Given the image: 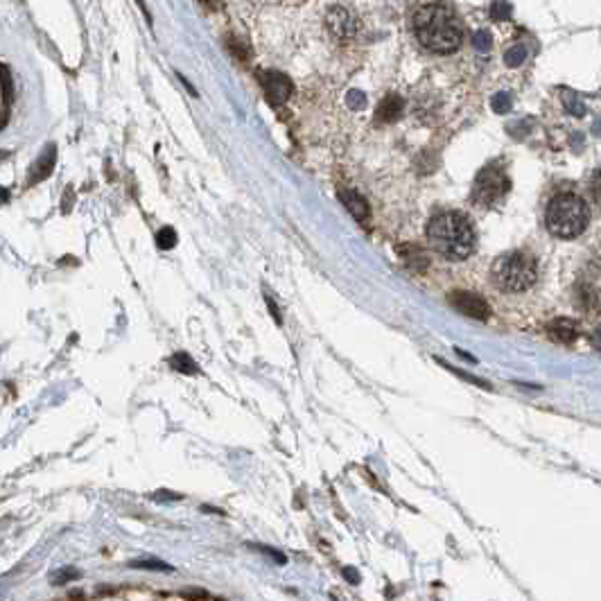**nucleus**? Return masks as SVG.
Wrapping results in <instances>:
<instances>
[{
    "instance_id": "nucleus-21",
    "label": "nucleus",
    "mask_w": 601,
    "mask_h": 601,
    "mask_svg": "<svg viewBox=\"0 0 601 601\" xmlns=\"http://www.w3.org/2000/svg\"><path fill=\"white\" fill-rule=\"evenodd\" d=\"M475 48L479 52H489L491 50V45H493V37H491V32H486V30H479L477 34H475Z\"/></svg>"
},
{
    "instance_id": "nucleus-30",
    "label": "nucleus",
    "mask_w": 601,
    "mask_h": 601,
    "mask_svg": "<svg viewBox=\"0 0 601 601\" xmlns=\"http://www.w3.org/2000/svg\"><path fill=\"white\" fill-rule=\"evenodd\" d=\"M185 597H208L206 592H185Z\"/></svg>"
},
{
    "instance_id": "nucleus-17",
    "label": "nucleus",
    "mask_w": 601,
    "mask_h": 601,
    "mask_svg": "<svg viewBox=\"0 0 601 601\" xmlns=\"http://www.w3.org/2000/svg\"><path fill=\"white\" fill-rule=\"evenodd\" d=\"M156 245H159V249H174L176 247V231L170 229V226L161 229L156 233Z\"/></svg>"
},
{
    "instance_id": "nucleus-26",
    "label": "nucleus",
    "mask_w": 601,
    "mask_h": 601,
    "mask_svg": "<svg viewBox=\"0 0 601 601\" xmlns=\"http://www.w3.org/2000/svg\"><path fill=\"white\" fill-rule=\"evenodd\" d=\"M154 500H181V495H176V493H165V491H159L156 495H154Z\"/></svg>"
},
{
    "instance_id": "nucleus-22",
    "label": "nucleus",
    "mask_w": 601,
    "mask_h": 601,
    "mask_svg": "<svg viewBox=\"0 0 601 601\" xmlns=\"http://www.w3.org/2000/svg\"><path fill=\"white\" fill-rule=\"evenodd\" d=\"M565 107L570 109L574 116H586V104H583L579 97H574L572 93H565Z\"/></svg>"
},
{
    "instance_id": "nucleus-4",
    "label": "nucleus",
    "mask_w": 601,
    "mask_h": 601,
    "mask_svg": "<svg viewBox=\"0 0 601 601\" xmlns=\"http://www.w3.org/2000/svg\"><path fill=\"white\" fill-rule=\"evenodd\" d=\"M536 276H538V269H536L533 258L522 251L500 256L493 265V278L505 292L529 289L536 283Z\"/></svg>"
},
{
    "instance_id": "nucleus-14",
    "label": "nucleus",
    "mask_w": 601,
    "mask_h": 601,
    "mask_svg": "<svg viewBox=\"0 0 601 601\" xmlns=\"http://www.w3.org/2000/svg\"><path fill=\"white\" fill-rule=\"evenodd\" d=\"M527 54H529V50H527V45H522V43L511 45L509 50L505 52V61H507V66H511V68L522 66V63L527 61Z\"/></svg>"
},
{
    "instance_id": "nucleus-9",
    "label": "nucleus",
    "mask_w": 601,
    "mask_h": 601,
    "mask_svg": "<svg viewBox=\"0 0 601 601\" xmlns=\"http://www.w3.org/2000/svg\"><path fill=\"white\" fill-rule=\"evenodd\" d=\"M54 163H57V145L50 143L43 150L41 156L34 161V165L30 167V174H28V185H30V188H32V185L45 181V179L52 174Z\"/></svg>"
},
{
    "instance_id": "nucleus-2",
    "label": "nucleus",
    "mask_w": 601,
    "mask_h": 601,
    "mask_svg": "<svg viewBox=\"0 0 601 601\" xmlns=\"http://www.w3.org/2000/svg\"><path fill=\"white\" fill-rule=\"evenodd\" d=\"M418 41L432 52H452L461 43V28L450 7L445 5H427L414 19Z\"/></svg>"
},
{
    "instance_id": "nucleus-5",
    "label": "nucleus",
    "mask_w": 601,
    "mask_h": 601,
    "mask_svg": "<svg viewBox=\"0 0 601 601\" xmlns=\"http://www.w3.org/2000/svg\"><path fill=\"white\" fill-rule=\"evenodd\" d=\"M511 181L500 167H484L473 185V199L484 206H493L502 201V197L509 192Z\"/></svg>"
},
{
    "instance_id": "nucleus-12",
    "label": "nucleus",
    "mask_w": 601,
    "mask_h": 601,
    "mask_svg": "<svg viewBox=\"0 0 601 601\" xmlns=\"http://www.w3.org/2000/svg\"><path fill=\"white\" fill-rule=\"evenodd\" d=\"M400 113H403V100L398 95H389L387 100L380 102L376 116L380 123H394V120L400 118Z\"/></svg>"
},
{
    "instance_id": "nucleus-16",
    "label": "nucleus",
    "mask_w": 601,
    "mask_h": 601,
    "mask_svg": "<svg viewBox=\"0 0 601 601\" xmlns=\"http://www.w3.org/2000/svg\"><path fill=\"white\" fill-rule=\"evenodd\" d=\"M0 91H3L5 104H12V100H14V79H12V72L7 70V66H0Z\"/></svg>"
},
{
    "instance_id": "nucleus-27",
    "label": "nucleus",
    "mask_w": 601,
    "mask_h": 601,
    "mask_svg": "<svg viewBox=\"0 0 601 601\" xmlns=\"http://www.w3.org/2000/svg\"><path fill=\"white\" fill-rule=\"evenodd\" d=\"M344 576H346L348 581H353V583H360V574H357V570H355V567H346V570H344Z\"/></svg>"
},
{
    "instance_id": "nucleus-11",
    "label": "nucleus",
    "mask_w": 601,
    "mask_h": 601,
    "mask_svg": "<svg viewBox=\"0 0 601 601\" xmlns=\"http://www.w3.org/2000/svg\"><path fill=\"white\" fill-rule=\"evenodd\" d=\"M549 337L560 344H572L579 337V328L572 319H554L549 323Z\"/></svg>"
},
{
    "instance_id": "nucleus-25",
    "label": "nucleus",
    "mask_w": 601,
    "mask_h": 601,
    "mask_svg": "<svg viewBox=\"0 0 601 601\" xmlns=\"http://www.w3.org/2000/svg\"><path fill=\"white\" fill-rule=\"evenodd\" d=\"M72 204H75V194H72V188H66V192H63V199H61V213L68 215Z\"/></svg>"
},
{
    "instance_id": "nucleus-28",
    "label": "nucleus",
    "mask_w": 601,
    "mask_h": 601,
    "mask_svg": "<svg viewBox=\"0 0 601 601\" xmlns=\"http://www.w3.org/2000/svg\"><path fill=\"white\" fill-rule=\"evenodd\" d=\"M267 305H269V310H272V316H274V321H276V323H281V310H278V307H276V305H274V300H272L269 296H267Z\"/></svg>"
},
{
    "instance_id": "nucleus-15",
    "label": "nucleus",
    "mask_w": 601,
    "mask_h": 601,
    "mask_svg": "<svg viewBox=\"0 0 601 601\" xmlns=\"http://www.w3.org/2000/svg\"><path fill=\"white\" fill-rule=\"evenodd\" d=\"M129 567L134 570H156V572H172V565L163 563V560H156V558H141V560H132Z\"/></svg>"
},
{
    "instance_id": "nucleus-3",
    "label": "nucleus",
    "mask_w": 601,
    "mask_h": 601,
    "mask_svg": "<svg viewBox=\"0 0 601 601\" xmlns=\"http://www.w3.org/2000/svg\"><path fill=\"white\" fill-rule=\"evenodd\" d=\"M545 219L547 229L558 238H576L586 231L590 215L583 199L574 194H558L556 199H551Z\"/></svg>"
},
{
    "instance_id": "nucleus-24",
    "label": "nucleus",
    "mask_w": 601,
    "mask_h": 601,
    "mask_svg": "<svg viewBox=\"0 0 601 601\" xmlns=\"http://www.w3.org/2000/svg\"><path fill=\"white\" fill-rule=\"evenodd\" d=\"M229 48H231V52H233L235 57H238V59H247V57H249V54H247V52H249V50H247V45H245V43H240L238 39H231V41H229Z\"/></svg>"
},
{
    "instance_id": "nucleus-1",
    "label": "nucleus",
    "mask_w": 601,
    "mask_h": 601,
    "mask_svg": "<svg viewBox=\"0 0 601 601\" xmlns=\"http://www.w3.org/2000/svg\"><path fill=\"white\" fill-rule=\"evenodd\" d=\"M427 240L436 254L459 263L466 260L475 251V231L468 217L461 213H443L436 215L427 226Z\"/></svg>"
},
{
    "instance_id": "nucleus-10",
    "label": "nucleus",
    "mask_w": 601,
    "mask_h": 601,
    "mask_svg": "<svg viewBox=\"0 0 601 601\" xmlns=\"http://www.w3.org/2000/svg\"><path fill=\"white\" fill-rule=\"evenodd\" d=\"M339 199H342V204L348 208V213H351L357 222L364 224L369 219V204H367V199H364L360 192L342 190V192H339Z\"/></svg>"
},
{
    "instance_id": "nucleus-19",
    "label": "nucleus",
    "mask_w": 601,
    "mask_h": 601,
    "mask_svg": "<svg viewBox=\"0 0 601 601\" xmlns=\"http://www.w3.org/2000/svg\"><path fill=\"white\" fill-rule=\"evenodd\" d=\"M79 574L77 570H72V567H61L59 572H54L50 579H52V583L54 586H63V583H68V581H75V579H79Z\"/></svg>"
},
{
    "instance_id": "nucleus-6",
    "label": "nucleus",
    "mask_w": 601,
    "mask_h": 601,
    "mask_svg": "<svg viewBox=\"0 0 601 601\" xmlns=\"http://www.w3.org/2000/svg\"><path fill=\"white\" fill-rule=\"evenodd\" d=\"M326 28L339 41H348V39H353L357 34V19L351 10H346L342 5H335L326 12Z\"/></svg>"
},
{
    "instance_id": "nucleus-13",
    "label": "nucleus",
    "mask_w": 601,
    "mask_h": 601,
    "mask_svg": "<svg viewBox=\"0 0 601 601\" xmlns=\"http://www.w3.org/2000/svg\"><path fill=\"white\" fill-rule=\"evenodd\" d=\"M170 364H172V369H176L179 373H185V376H197V373H199V367L194 364V360H192L188 353H176V355H172Z\"/></svg>"
},
{
    "instance_id": "nucleus-29",
    "label": "nucleus",
    "mask_w": 601,
    "mask_h": 601,
    "mask_svg": "<svg viewBox=\"0 0 601 601\" xmlns=\"http://www.w3.org/2000/svg\"><path fill=\"white\" fill-rule=\"evenodd\" d=\"M10 201V190L7 188H0V206H5Z\"/></svg>"
},
{
    "instance_id": "nucleus-31",
    "label": "nucleus",
    "mask_w": 601,
    "mask_h": 601,
    "mask_svg": "<svg viewBox=\"0 0 601 601\" xmlns=\"http://www.w3.org/2000/svg\"><path fill=\"white\" fill-rule=\"evenodd\" d=\"M5 125H7V116H5V113H0V129H3Z\"/></svg>"
},
{
    "instance_id": "nucleus-32",
    "label": "nucleus",
    "mask_w": 601,
    "mask_h": 601,
    "mask_svg": "<svg viewBox=\"0 0 601 601\" xmlns=\"http://www.w3.org/2000/svg\"><path fill=\"white\" fill-rule=\"evenodd\" d=\"M7 156H10V152H5V150H0V161H5Z\"/></svg>"
},
{
    "instance_id": "nucleus-18",
    "label": "nucleus",
    "mask_w": 601,
    "mask_h": 601,
    "mask_svg": "<svg viewBox=\"0 0 601 601\" xmlns=\"http://www.w3.org/2000/svg\"><path fill=\"white\" fill-rule=\"evenodd\" d=\"M491 16L493 21H509L511 19V5L507 0H495L491 5Z\"/></svg>"
},
{
    "instance_id": "nucleus-23",
    "label": "nucleus",
    "mask_w": 601,
    "mask_h": 601,
    "mask_svg": "<svg viewBox=\"0 0 601 601\" xmlns=\"http://www.w3.org/2000/svg\"><path fill=\"white\" fill-rule=\"evenodd\" d=\"M346 102L351 109H364L367 107V95H364L362 91H351L346 97Z\"/></svg>"
},
{
    "instance_id": "nucleus-20",
    "label": "nucleus",
    "mask_w": 601,
    "mask_h": 601,
    "mask_svg": "<svg viewBox=\"0 0 601 601\" xmlns=\"http://www.w3.org/2000/svg\"><path fill=\"white\" fill-rule=\"evenodd\" d=\"M491 107H493V111L495 113H507L509 109H511V95L507 93V91H502V93H498L491 100Z\"/></svg>"
},
{
    "instance_id": "nucleus-7",
    "label": "nucleus",
    "mask_w": 601,
    "mask_h": 601,
    "mask_svg": "<svg viewBox=\"0 0 601 601\" xmlns=\"http://www.w3.org/2000/svg\"><path fill=\"white\" fill-rule=\"evenodd\" d=\"M450 303L461 314L470 316V319L486 321L491 316V305L479 294H473V292H454V294H450Z\"/></svg>"
},
{
    "instance_id": "nucleus-8",
    "label": "nucleus",
    "mask_w": 601,
    "mask_h": 601,
    "mask_svg": "<svg viewBox=\"0 0 601 601\" xmlns=\"http://www.w3.org/2000/svg\"><path fill=\"white\" fill-rule=\"evenodd\" d=\"M260 84L265 88V95L267 100L272 104H283L289 100L292 95V82L283 75V72H276V70H265L258 75Z\"/></svg>"
}]
</instances>
